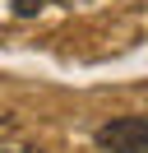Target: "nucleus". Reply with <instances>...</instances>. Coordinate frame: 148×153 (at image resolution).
Instances as JSON below:
<instances>
[{"instance_id":"f257e3e1","label":"nucleus","mask_w":148,"mask_h":153,"mask_svg":"<svg viewBox=\"0 0 148 153\" xmlns=\"http://www.w3.org/2000/svg\"><path fill=\"white\" fill-rule=\"evenodd\" d=\"M102 153H148V116H116L92 130Z\"/></svg>"},{"instance_id":"f03ea898","label":"nucleus","mask_w":148,"mask_h":153,"mask_svg":"<svg viewBox=\"0 0 148 153\" xmlns=\"http://www.w3.org/2000/svg\"><path fill=\"white\" fill-rule=\"evenodd\" d=\"M42 10V0H14V14L18 19H28V14H37Z\"/></svg>"},{"instance_id":"7ed1b4c3","label":"nucleus","mask_w":148,"mask_h":153,"mask_svg":"<svg viewBox=\"0 0 148 153\" xmlns=\"http://www.w3.org/2000/svg\"><path fill=\"white\" fill-rule=\"evenodd\" d=\"M0 153H42V149H33V144H18V149H0Z\"/></svg>"},{"instance_id":"20e7f679","label":"nucleus","mask_w":148,"mask_h":153,"mask_svg":"<svg viewBox=\"0 0 148 153\" xmlns=\"http://www.w3.org/2000/svg\"><path fill=\"white\" fill-rule=\"evenodd\" d=\"M14 130V121H9V116H0V134H9Z\"/></svg>"}]
</instances>
